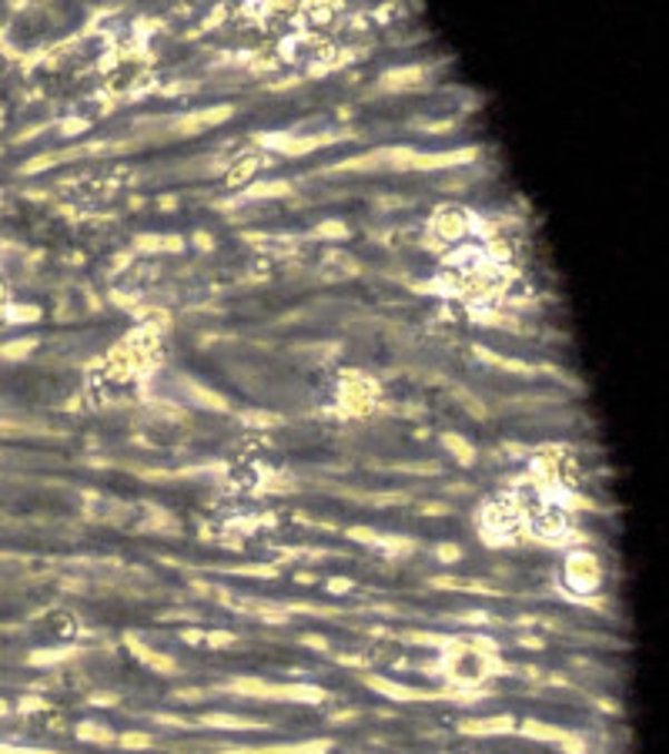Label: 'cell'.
Segmentation results:
<instances>
[{
	"mask_svg": "<svg viewBox=\"0 0 669 754\" xmlns=\"http://www.w3.org/2000/svg\"><path fill=\"white\" fill-rule=\"evenodd\" d=\"M489 667H492V654H489L485 647H479V644H472V647L459 644L455 650H449V670H452V677L462 680V684L482 680V677L489 674Z\"/></svg>",
	"mask_w": 669,
	"mask_h": 754,
	"instance_id": "1",
	"label": "cell"
},
{
	"mask_svg": "<svg viewBox=\"0 0 669 754\" xmlns=\"http://www.w3.org/2000/svg\"><path fill=\"white\" fill-rule=\"evenodd\" d=\"M565 577H569V584H572L575 590H592V587L599 584V564H596L589 554H579V557L569 560Z\"/></svg>",
	"mask_w": 669,
	"mask_h": 754,
	"instance_id": "2",
	"label": "cell"
},
{
	"mask_svg": "<svg viewBox=\"0 0 669 754\" xmlns=\"http://www.w3.org/2000/svg\"><path fill=\"white\" fill-rule=\"evenodd\" d=\"M375 400H378V393H375L372 383H365V380H348L345 383V403L352 410H372Z\"/></svg>",
	"mask_w": 669,
	"mask_h": 754,
	"instance_id": "3",
	"label": "cell"
},
{
	"mask_svg": "<svg viewBox=\"0 0 669 754\" xmlns=\"http://www.w3.org/2000/svg\"><path fill=\"white\" fill-rule=\"evenodd\" d=\"M432 225H435V232H439L445 242H455V238H462V232H465V215H462L459 208H445V212H439V218H435Z\"/></svg>",
	"mask_w": 669,
	"mask_h": 754,
	"instance_id": "4",
	"label": "cell"
}]
</instances>
